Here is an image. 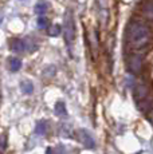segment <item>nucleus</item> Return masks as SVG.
Segmentation results:
<instances>
[{
	"label": "nucleus",
	"instance_id": "f257e3e1",
	"mask_svg": "<svg viewBox=\"0 0 153 154\" xmlns=\"http://www.w3.org/2000/svg\"><path fill=\"white\" fill-rule=\"evenodd\" d=\"M128 42L134 48H141L149 40V29L138 22H132L126 29Z\"/></svg>",
	"mask_w": 153,
	"mask_h": 154
},
{
	"label": "nucleus",
	"instance_id": "f03ea898",
	"mask_svg": "<svg viewBox=\"0 0 153 154\" xmlns=\"http://www.w3.org/2000/svg\"><path fill=\"white\" fill-rule=\"evenodd\" d=\"M63 38L67 46H70L74 42L75 38V24H74V17H73V12L70 10L66 11L63 19Z\"/></svg>",
	"mask_w": 153,
	"mask_h": 154
},
{
	"label": "nucleus",
	"instance_id": "7ed1b4c3",
	"mask_svg": "<svg viewBox=\"0 0 153 154\" xmlns=\"http://www.w3.org/2000/svg\"><path fill=\"white\" fill-rule=\"evenodd\" d=\"M128 70L132 74H140L142 70V58L138 54H133L128 58Z\"/></svg>",
	"mask_w": 153,
	"mask_h": 154
},
{
	"label": "nucleus",
	"instance_id": "20e7f679",
	"mask_svg": "<svg viewBox=\"0 0 153 154\" xmlns=\"http://www.w3.org/2000/svg\"><path fill=\"white\" fill-rule=\"evenodd\" d=\"M78 135L81 138V142L83 143V146H86L87 149H93L94 147V141H93V138H92V135L89 134L87 131H83V130H79L78 131Z\"/></svg>",
	"mask_w": 153,
	"mask_h": 154
},
{
	"label": "nucleus",
	"instance_id": "39448f33",
	"mask_svg": "<svg viewBox=\"0 0 153 154\" xmlns=\"http://www.w3.org/2000/svg\"><path fill=\"white\" fill-rule=\"evenodd\" d=\"M134 97H136L137 102L145 99L146 97H148V87H146L145 85H142V83L137 85L136 88H134Z\"/></svg>",
	"mask_w": 153,
	"mask_h": 154
},
{
	"label": "nucleus",
	"instance_id": "423d86ee",
	"mask_svg": "<svg viewBox=\"0 0 153 154\" xmlns=\"http://www.w3.org/2000/svg\"><path fill=\"white\" fill-rule=\"evenodd\" d=\"M11 50L14 52H23L26 50L24 40L23 39H12L11 40Z\"/></svg>",
	"mask_w": 153,
	"mask_h": 154
},
{
	"label": "nucleus",
	"instance_id": "0eeeda50",
	"mask_svg": "<svg viewBox=\"0 0 153 154\" xmlns=\"http://www.w3.org/2000/svg\"><path fill=\"white\" fill-rule=\"evenodd\" d=\"M8 66H10V70L14 71V72H15V71H19L20 67H22V60L17 58H11L10 62H8Z\"/></svg>",
	"mask_w": 153,
	"mask_h": 154
},
{
	"label": "nucleus",
	"instance_id": "6e6552de",
	"mask_svg": "<svg viewBox=\"0 0 153 154\" xmlns=\"http://www.w3.org/2000/svg\"><path fill=\"white\" fill-rule=\"evenodd\" d=\"M55 114L59 115V117H66L67 110H66V105L63 102H58L55 105Z\"/></svg>",
	"mask_w": 153,
	"mask_h": 154
},
{
	"label": "nucleus",
	"instance_id": "1a4fd4ad",
	"mask_svg": "<svg viewBox=\"0 0 153 154\" xmlns=\"http://www.w3.org/2000/svg\"><path fill=\"white\" fill-rule=\"evenodd\" d=\"M47 131V122L46 121H40V122L36 123V127H35V133L39 135H45Z\"/></svg>",
	"mask_w": 153,
	"mask_h": 154
},
{
	"label": "nucleus",
	"instance_id": "9d476101",
	"mask_svg": "<svg viewBox=\"0 0 153 154\" xmlns=\"http://www.w3.org/2000/svg\"><path fill=\"white\" fill-rule=\"evenodd\" d=\"M20 88H22V91L24 94H31L32 91H34V86L30 81H23L22 83H20Z\"/></svg>",
	"mask_w": 153,
	"mask_h": 154
},
{
	"label": "nucleus",
	"instance_id": "9b49d317",
	"mask_svg": "<svg viewBox=\"0 0 153 154\" xmlns=\"http://www.w3.org/2000/svg\"><path fill=\"white\" fill-rule=\"evenodd\" d=\"M24 46H26V50H27V51H30V52L36 51V48H38L36 43H35L34 40L31 39V38H27V39H24Z\"/></svg>",
	"mask_w": 153,
	"mask_h": 154
},
{
	"label": "nucleus",
	"instance_id": "f8f14e48",
	"mask_svg": "<svg viewBox=\"0 0 153 154\" xmlns=\"http://www.w3.org/2000/svg\"><path fill=\"white\" fill-rule=\"evenodd\" d=\"M61 32H62L61 26H58V24L48 26V29H47V34H48L50 36H58V35H61Z\"/></svg>",
	"mask_w": 153,
	"mask_h": 154
},
{
	"label": "nucleus",
	"instance_id": "ddd939ff",
	"mask_svg": "<svg viewBox=\"0 0 153 154\" xmlns=\"http://www.w3.org/2000/svg\"><path fill=\"white\" fill-rule=\"evenodd\" d=\"M47 11V5L45 3H38L36 5H35V12H36L39 16H43V15L46 14Z\"/></svg>",
	"mask_w": 153,
	"mask_h": 154
},
{
	"label": "nucleus",
	"instance_id": "4468645a",
	"mask_svg": "<svg viewBox=\"0 0 153 154\" xmlns=\"http://www.w3.org/2000/svg\"><path fill=\"white\" fill-rule=\"evenodd\" d=\"M38 27L39 28H47L48 27V20L45 16H39L38 17Z\"/></svg>",
	"mask_w": 153,
	"mask_h": 154
},
{
	"label": "nucleus",
	"instance_id": "2eb2a0df",
	"mask_svg": "<svg viewBox=\"0 0 153 154\" xmlns=\"http://www.w3.org/2000/svg\"><path fill=\"white\" fill-rule=\"evenodd\" d=\"M7 147V137L4 134L0 135V152H4Z\"/></svg>",
	"mask_w": 153,
	"mask_h": 154
},
{
	"label": "nucleus",
	"instance_id": "dca6fc26",
	"mask_svg": "<svg viewBox=\"0 0 153 154\" xmlns=\"http://www.w3.org/2000/svg\"><path fill=\"white\" fill-rule=\"evenodd\" d=\"M57 154H64V147L63 146H58V149H57Z\"/></svg>",
	"mask_w": 153,
	"mask_h": 154
},
{
	"label": "nucleus",
	"instance_id": "f3484780",
	"mask_svg": "<svg viewBox=\"0 0 153 154\" xmlns=\"http://www.w3.org/2000/svg\"><path fill=\"white\" fill-rule=\"evenodd\" d=\"M47 154H54V150H52L51 147H48V149H47Z\"/></svg>",
	"mask_w": 153,
	"mask_h": 154
},
{
	"label": "nucleus",
	"instance_id": "a211bd4d",
	"mask_svg": "<svg viewBox=\"0 0 153 154\" xmlns=\"http://www.w3.org/2000/svg\"><path fill=\"white\" fill-rule=\"evenodd\" d=\"M0 23H2V17H0Z\"/></svg>",
	"mask_w": 153,
	"mask_h": 154
}]
</instances>
